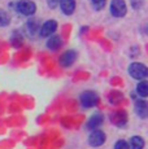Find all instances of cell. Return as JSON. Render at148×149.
<instances>
[{
    "mask_svg": "<svg viewBox=\"0 0 148 149\" xmlns=\"http://www.w3.org/2000/svg\"><path fill=\"white\" fill-rule=\"evenodd\" d=\"M129 73L134 79H144L148 75V70L146 65L139 64V62H134V64L130 65Z\"/></svg>",
    "mask_w": 148,
    "mask_h": 149,
    "instance_id": "obj_1",
    "label": "cell"
},
{
    "mask_svg": "<svg viewBox=\"0 0 148 149\" xmlns=\"http://www.w3.org/2000/svg\"><path fill=\"white\" fill-rule=\"evenodd\" d=\"M17 10L24 16H31V14L35 13L36 5L35 3L30 1V0H20L17 3Z\"/></svg>",
    "mask_w": 148,
    "mask_h": 149,
    "instance_id": "obj_2",
    "label": "cell"
},
{
    "mask_svg": "<svg viewBox=\"0 0 148 149\" xmlns=\"http://www.w3.org/2000/svg\"><path fill=\"white\" fill-rule=\"evenodd\" d=\"M98 95L92 91H86L81 95V104L83 108H92L98 104Z\"/></svg>",
    "mask_w": 148,
    "mask_h": 149,
    "instance_id": "obj_3",
    "label": "cell"
},
{
    "mask_svg": "<svg viewBox=\"0 0 148 149\" xmlns=\"http://www.w3.org/2000/svg\"><path fill=\"white\" fill-rule=\"evenodd\" d=\"M110 12L116 17H122L126 14V3L125 0H112Z\"/></svg>",
    "mask_w": 148,
    "mask_h": 149,
    "instance_id": "obj_4",
    "label": "cell"
},
{
    "mask_svg": "<svg viewBox=\"0 0 148 149\" xmlns=\"http://www.w3.org/2000/svg\"><path fill=\"white\" fill-rule=\"evenodd\" d=\"M105 141V134L100 130H94L89 137V143L92 147H100Z\"/></svg>",
    "mask_w": 148,
    "mask_h": 149,
    "instance_id": "obj_5",
    "label": "cell"
},
{
    "mask_svg": "<svg viewBox=\"0 0 148 149\" xmlns=\"http://www.w3.org/2000/svg\"><path fill=\"white\" fill-rule=\"evenodd\" d=\"M77 53L74 51H66L65 53H62V56L60 57V65L62 68H68L70 65H73V62L75 61Z\"/></svg>",
    "mask_w": 148,
    "mask_h": 149,
    "instance_id": "obj_6",
    "label": "cell"
},
{
    "mask_svg": "<svg viewBox=\"0 0 148 149\" xmlns=\"http://www.w3.org/2000/svg\"><path fill=\"white\" fill-rule=\"evenodd\" d=\"M56 29H57V24H56V21H47L44 22L43 25H42L40 27V35L42 36H50L52 35L53 33L56 31Z\"/></svg>",
    "mask_w": 148,
    "mask_h": 149,
    "instance_id": "obj_7",
    "label": "cell"
},
{
    "mask_svg": "<svg viewBox=\"0 0 148 149\" xmlns=\"http://www.w3.org/2000/svg\"><path fill=\"white\" fill-rule=\"evenodd\" d=\"M59 3L65 14H72L75 9V0H59Z\"/></svg>",
    "mask_w": 148,
    "mask_h": 149,
    "instance_id": "obj_8",
    "label": "cell"
},
{
    "mask_svg": "<svg viewBox=\"0 0 148 149\" xmlns=\"http://www.w3.org/2000/svg\"><path fill=\"white\" fill-rule=\"evenodd\" d=\"M103 123V116L101 114H94L87 123V128L90 130H98V127Z\"/></svg>",
    "mask_w": 148,
    "mask_h": 149,
    "instance_id": "obj_9",
    "label": "cell"
},
{
    "mask_svg": "<svg viewBox=\"0 0 148 149\" xmlns=\"http://www.w3.org/2000/svg\"><path fill=\"white\" fill-rule=\"evenodd\" d=\"M135 110L138 113V116L140 118H146L148 114V105L144 100H139L138 102L135 104Z\"/></svg>",
    "mask_w": 148,
    "mask_h": 149,
    "instance_id": "obj_10",
    "label": "cell"
},
{
    "mask_svg": "<svg viewBox=\"0 0 148 149\" xmlns=\"http://www.w3.org/2000/svg\"><path fill=\"white\" fill-rule=\"evenodd\" d=\"M47 47L50 48V49H52V51H57L59 48L61 47V38H60V36H57V35L52 36V38L48 40Z\"/></svg>",
    "mask_w": 148,
    "mask_h": 149,
    "instance_id": "obj_11",
    "label": "cell"
},
{
    "mask_svg": "<svg viewBox=\"0 0 148 149\" xmlns=\"http://www.w3.org/2000/svg\"><path fill=\"white\" fill-rule=\"evenodd\" d=\"M131 148L133 149H143L144 148V140L140 136H134L131 139Z\"/></svg>",
    "mask_w": 148,
    "mask_h": 149,
    "instance_id": "obj_12",
    "label": "cell"
},
{
    "mask_svg": "<svg viewBox=\"0 0 148 149\" xmlns=\"http://www.w3.org/2000/svg\"><path fill=\"white\" fill-rule=\"evenodd\" d=\"M136 91H138V93L142 97H147V95H148V83L146 81L140 82L138 84V88H136Z\"/></svg>",
    "mask_w": 148,
    "mask_h": 149,
    "instance_id": "obj_13",
    "label": "cell"
},
{
    "mask_svg": "<svg viewBox=\"0 0 148 149\" xmlns=\"http://www.w3.org/2000/svg\"><path fill=\"white\" fill-rule=\"evenodd\" d=\"M10 22V17L8 16L4 10L0 9V26H7Z\"/></svg>",
    "mask_w": 148,
    "mask_h": 149,
    "instance_id": "obj_14",
    "label": "cell"
},
{
    "mask_svg": "<svg viewBox=\"0 0 148 149\" xmlns=\"http://www.w3.org/2000/svg\"><path fill=\"white\" fill-rule=\"evenodd\" d=\"M94 4V7L96 8V9H103L105 3H107V0H91Z\"/></svg>",
    "mask_w": 148,
    "mask_h": 149,
    "instance_id": "obj_15",
    "label": "cell"
},
{
    "mask_svg": "<svg viewBox=\"0 0 148 149\" xmlns=\"http://www.w3.org/2000/svg\"><path fill=\"white\" fill-rule=\"evenodd\" d=\"M114 149H130V147H129V144H127L125 140H119V141L116 143Z\"/></svg>",
    "mask_w": 148,
    "mask_h": 149,
    "instance_id": "obj_16",
    "label": "cell"
},
{
    "mask_svg": "<svg viewBox=\"0 0 148 149\" xmlns=\"http://www.w3.org/2000/svg\"><path fill=\"white\" fill-rule=\"evenodd\" d=\"M47 3L50 5V8H55V7H57L59 0H47Z\"/></svg>",
    "mask_w": 148,
    "mask_h": 149,
    "instance_id": "obj_17",
    "label": "cell"
}]
</instances>
